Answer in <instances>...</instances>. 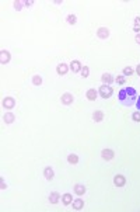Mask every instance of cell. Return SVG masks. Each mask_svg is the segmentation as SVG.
Returning <instances> with one entry per match:
<instances>
[{"instance_id": "obj_1", "label": "cell", "mask_w": 140, "mask_h": 212, "mask_svg": "<svg viewBox=\"0 0 140 212\" xmlns=\"http://www.w3.org/2000/svg\"><path fill=\"white\" fill-rule=\"evenodd\" d=\"M118 98H119V103L125 107H132L136 101H137V91L134 90L133 87H123L119 94H118Z\"/></svg>"}, {"instance_id": "obj_2", "label": "cell", "mask_w": 140, "mask_h": 212, "mask_svg": "<svg viewBox=\"0 0 140 212\" xmlns=\"http://www.w3.org/2000/svg\"><path fill=\"white\" fill-rule=\"evenodd\" d=\"M98 94L102 98H109V97L112 96V87L108 86V84H102L101 87H100V90H98Z\"/></svg>"}, {"instance_id": "obj_3", "label": "cell", "mask_w": 140, "mask_h": 212, "mask_svg": "<svg viewBox=\"0 0 140 212\" xmlns=\"http://www.w3.org/2000/svg\"><path fill=\"white\" fill-rule=\"evenodd\" d=\"M97 37L100 39H107L109 37V30L107 27H100L97 31Z\"/></svg>"}, {"instance_id": "obj_4", "label": "cell", "mask_w": 140, "mask_h": 212, "mask_svg": "<svg viewBox=\"0 0 140 212\" xmlns=\"http://www.w3.org/2000/svg\"><path fill=\"white\" fill-rule=\"evenodd\" d=\"M14 105H16V100H14L13 97H6L4 100H3V107L7 110H11L14 108Z\"/></svg>"}, {"instance_id": "obj_5", "label": "cell", "mask_w": 140, "mask_h": 212, "mask_svg": "<svg viewBox=\"0 0 140 212\" xmlns=\"http://www.w3.org/2000/svg\"><path fill=\"white\" fill-rule=\"evenodd\" d=\"M125 183H126V179H125L122 174H116L114 177V184L116 187H123L125 186Z\"/></svg>"}, {"instance_id": "obj_6", "label": "cell", "mask_w": 140, "mask_h": 212, "mask_svg": "<svg viewBox=\"0 0 140 212\" xmlns=\"http://www.w3.org/2000/svg\"><path fill=\"white\" fill-rule=\"evenodd\" d=\"M101 157L104 160H112V159H114V150H111V149H104L101 152Z\"/></svg>"}, {"instance_id": "obj_7", "label": "cell", "mask_w": 140, "mask_h": 212, "mask_svg": "<svg viewBox=\"0 0 140 212\" xmlns=\"http://www.w3.org/2000/svg\"><path fill=\"white\" fill-rule=\"evenodd\" d=\"M10 62V53L6 51V49H3V51H0V63L6 65Z\"/></svg>"}, {"instance_id": "obj_8", "label": "cell", "mask_w": 140, "mask_h": 212, "mask_svg": "<svg viewBox=\"0 0 140 212\" xmlns=\"http://www.w3.org/2000/svg\"><path fill=\"white\" fill-rule=\"evenodd\" d=\"M60 100H62V104H64V105H70V104L73 103V96H71L70 93H64Z\"/></svg>"}, {"instance_id": "obj_9", "label": "cell", "mask_w": 140, "mask_h": 212, "mask_svg": "<svg viewBox=\"0 0 140 212\" xmlns=\"http://www.w3.org/2000/svg\"><path fill=\"white\" fill-rule=\"evenodd\" d=\"M101 80L104 84H112V82H114V77H112V75L111 73H104L101 76Z\"/></svg>"}, {"instance_id": "obj_10", "label": "cell", "mask_w": 140, "mask_h": 212, "mask_svg": "<svg viewBox=\"0 0 140 212\" xmlns=\"http://www.w3.org/2000/svg\"><path fill=\"white\" fill-rule=\"evenodd\" d=\"M67 65L66 63H59L57 65V68H56V72H57V75H60V76H63V75H66L67 73Z\"/></svg>"}, {"instance_id": "obj_11", "label": "cell", "mask_w": 140, "mask_h": 212, "mask_svg": "<svg viewBox=\"0 0 140 212\" xmlns=\"http://www.w3.org/2000/svg\"><path fill=\"white\" fill-rule=\"evenodd\" d=\"M86 96H87V98H88L90 101H94L97 97H98V91H97L95 89H90V90L86 93Z\"/></svg>"}, {"instance_id": "obj_12", "label": "cell", "mask_w": 140, "mask_h": 212, "mask_svg": "<svg viewBox=\"0 0 140 212\" xmlns=\"http://www.w3.org/2000/svg\"><path fill=\"white\" fill-rule=\"evenodd\" d=\"M81 68H83V66H81V63H80L78 60H73V62L70 63V69L73 70V73L80 72V70H81Z\"/></svg>"}, {"instance_id": "obj_13", "label": "cell", "mask_w": 140, "mask_h": 212, "mask_svg": "<svg viewBox=\"0 0 140 212\" xmlns=\"http://www.w3.org/2000/svg\"><path fill=\"white\" fill-rule=\"evenodd\" d=\"M71 204H73V208H74L76 211H80V209L84 206V201L81 198H77V199H74Z\"/></svg>"}, {"instance_id": "obj_14", "label": "cell", "mask_w": 140, "mask_h": 212, "mask_svg": "<svg viewBox=\"0 0 140 212\" xmlns=\"http://www.w3.org/2000/svg\"><path fill=\"white\" fill-rule=\"evenodd\" d=\"M62 202H63L64 205H70L71 202H73V197H71V194L66 193L62 195Z\"/></svg>"}, {"instance_id": "obj_15", "label": "cell", "mask_w": 140, "mask_h": 212, "mask_svg": "<svg viewBox=\"0 0 140 212\" xmlns=\"http://www.w3.org/2000/svg\"><path fill=\"white\" fill-rule=\"evenodd\" d=\"M44 176H45V179L46 180H49L51 181L53 177H55V174H53V170H52V167H46L44 170Z\"/></svg>"}, {"instance_id": "obj_16", "label": "cell", "mask_w": 140, "mask_h": 212, "mask_svg": "<svg viewBox=\"0 0 140 212\" xmlns=\"http://www.w3.org/2000/svg\"><path fill=\"white\" fill-rule=\"evenodd\" d=\"M74 193H76L77 195H84L86 187H84L83 184H76V186H74Z\"/></svg>"}, {"instance_id": "obj_17", "label": "cell", "mask_w": 140, "mask_h": 212, "mask_svg": "<svg viewBox=\"0 0 140 212\" xmlns=\"http://www.w3.org/2000/svg\"><path fill=\"white\" fill-rule=\"evenodd\" d=\"M93 120L95 122H101L104 120V112L102 111H94V114H93Z\"/></svg>"}, {"instance_id": "obj_18", "label": "cell", "mask_w": 140, "mask_h": 212, "mask_svg": "<svg viewBox=\"0 0 140 212\" xmlns=\"http://www.w3.org/2000/svg\"><path fill=\"white\" fill-rule=\"evenodd\" d=\"M59 198H60V195H59V193H56V191L51 193V195H49V201H51V204H57Z\"/></svg>"}, {"instance_id": "obj_19", "label": "cell", "mask_w": 140, "mask_h": 212, "mask_svg": "<svg viewBox=\"0 0 140 212\" xmlns=\"http://www.w3.org/2000/svg\"><path fill=\"white\" fill-rule=\"evenodd\" d=\"M14 114H11V112H7V114H4V117H3V120H4V122L6 124H11V122H14Z\"/></svg>"}, {"instance_id": "obj_20", "label": "cell", "mask_w": 140, "mask_h": 212, "mask_svg": "<svg viewBox=\"0 0 140 212\" xmlns=\"http://www.w3.org/2000/svg\"><path fill=\"white\" fill-rule=\"evenodd\" d=\"M67 161H69L70 164H77L78 163V157H77V154H69L67 156Z\"/></svg>"}, {"instance_id": "obj_21", "label": "cell", "mask_w": 140, "mask_h": 212, "mask_svg": "<svg viewBox=\"0 0 140 212\" xmlns=\"http://www.w3.org/2000/svg\"><path fill=\"white\" fill-rule=\"evenodd\" d=\"M66 21L69 23L70 26H74V24L77 23V17L74 16V14H69V16H67V18H66Z\"/></svg>"}, {"instance_id": "obj_22", "label": "cell", "mask_w": 140, "mask_h": 212, "mask_svg": "<svg viewBox=\"0 0 140 212\" xmlns=\"http://www.w3.org/2000/svg\"><path fill=\"white\" fill-rule=\"evenodd\" d=\"M32 84H35V86H41V84H42V77L38 76V75H35V76L32 77Z\"/></svg>"}, {"instance_id": "obj_23", "label": "cell", "mask_w": 140, "mask_h": 212, "mask_svg": "<svg viewBox=\"0 0 140 212\" xmlns=\"http://www.w3.org/2000/svg\"><path fill=\"white\" fill-rule=\"evenodd\" d=\"M132 75H133V68L126 66V68L123 69V76H132Z\"/></svg>"}, {"instance_id": "obj_24", "label": "cell", "mask_w": 140, "mask_h": 212, "mask_svg": "<svg viewBox=\"0 0 140 212\" xmlns=\"http://www.w3.org/2000/svg\"><path fill=\"white\" fill-rule=\"evenodd\" d=\"M115 82L118 84H125L126 83V77L123 76V75H122V76H116L115 77Z\"/></svg>"}, {"instance_id": "obj_25", "label": "cell", "mask_w": 140, "mask_h": 212, "mask_svg": "<svg viewBox=\"0 0 140 212\" xmlns=\"http://www.w3.org/2000/svg\"><path fill=\"white\" fill-rule=\"evenodd\" d=\"M81 73H80V75H81V76L83 77H88V75H90V69H88V66H83V68H81Z\"/></svg>"}, {"instance_id": "obj_26", "label": "cell", "mask_w": 140, "mask_h": 212, "mask_svg": "<svg viewBox=\"0 0 140 212\" xmlns=\"http://www.w3.org/2000/svg\"><path fill=\"white\" fill-rule=\"evenodd\" d=\"M23 4H24L23 1H18V0H16V1H14V9H16L17 11H20V10L23 9Z\"/></svg>"}, {"instance_id": "obj_27", "label": "cell", "mask_w": 140, "mask_h": 212, "mask_svg": "<svg viewBox=\"0 0 140 212\" xmlns=\"http://www.w3.org/2000/svg\"><path fill=\"white\" fill-rule=\"evenodd\" d=\"M132 118H133L134 122H140V111H136L132 114Z\"/></svg>"}, {"instance_id": "obj_28", "label": "cell", "mask_w": 140, "mask_h": 212, "mask_svg": "<svg viewBox=\"0 0 140 212\" xmlns=\"http://www.w3.org/2000/svg\"><path fill=\"white\" fill-rule=\"evenodd\" d=\"M0 184H1V186H0V188H1V190H6V188H7V184L4 183V180H3V179L0 180Z\"/></svg>"}, {"instance_id": "obj_29", "label": "cell", "mask_w": 140, "mask_h": 212, "mask_svg": "<svg viewBox=\"0 0 140 212\" xmlns=\"http://www.w3.org/2000/svg\"><path fill=\"white\" fill-rule=\"evenodd\" d=\"M24 4H25L27 7H31L32 4H34V1H32V0H28V1H24Z\"/></svg>"}, {"instance_id": "obj_30", "label": "cell", "mask_w": 140, "mask_h": 212, "mask_svg": "<svg viewBox=\"0 0 140 212\" xmlns=\"http://www.w3.org/2000/svg\"><path fill=\"white\" fill-rule=\"evenodd\" d=\"M136 107H137V110L140 111V96L137 97V101H136Z\"/></svg>"}, {"instance_id": "obj_31", "label": "cell", "mask_w": 140, "mask_h": 212, "mask_svg": "<svg viewBox=\"0 0 140 212\" xmlns=\"http://www.w3.org/2000/svg\"><path fill=\"white\" fill-rule=\"evenodd\" d=\"M133 30H134V31H136V32H137V34H139V31H140V26H137V24H134Z\"/></svg>"}, {"instance_id": "obj_32", "label": "cell", "mask_w": 140, "mask_h": 212, "mask_svg": "<svg viewBox=\"0 0 140 212\" xmlns=\"http://www.w3.org/2000/svg\"><path fill=\"white\" fill-rule=\"evenodd\" d=\"M134 24H137V26L140 24V17H136V18H134Z\"/></svg>"}, {"instance_id": "obj_33", "label": "cell", "mask_w": 140, "mask_h": 212, "mask_svg": "<svg viewBox=\"0 0 140 212\" xmlns=\"http://www.w3.org/2000/svg\"><path fill=\"white\" fill-rule=\"evenodd\" d=\"M136 42H137V44H140V32L136 35Z\"/></svg>"}, {"instance_id": "obj_34", "label": "cell", "mask_w": 140, "mask_h": 212, "mask_svg": "<svg viewBox=\"0 0 140 212\" xmlns=\"http://www.w3.org/2000/svg\"><path fill=\"white\" fill-rule=\"evenodd\" d=\"M136 72H137V75L140 76V63L137 65V68H136Z\"/></svg>"}]
</instances>
